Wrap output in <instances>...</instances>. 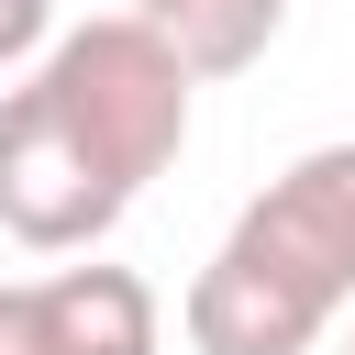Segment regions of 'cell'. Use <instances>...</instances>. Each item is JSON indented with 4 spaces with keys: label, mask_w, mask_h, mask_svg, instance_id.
Returning <instances> with one entry per match:
<instances>
[{
    "label": "cell",
    "mask_w": 355,
    "mask_h": 355,
    "mask_svg": "<svg viewBox=\"0 0 355 355\" xmlns=\"http://www.w3.org/2000/svg\"><path fill=\"white\" fill-rule=\"evenodd\" d=\"M200 78L133 22L100 11L55 33L22 89H0V233L22 255H89L189 144Z\"/></svg>",
    "instance_id": "6da1fadb"
},
{
    "label": "cell",
    "mask_w": 355,
    "mask_h": 355,
    "mask_svg": "<svg viewBox=\"0 0 355 355\" xmlns=\"http://www.w3.org/2000/svg\"><path fill=\"white\" fill-rule=\"evenodd\" d=\"M344 311H355V144H311L200 255L178 333L189 355H311Z\"/></svg>",
    "instance_id": "7a4b0ae2"
},
{
    "label": "cell",
    "mask_w": 355,
    "mask_h": 355,
    "mask_svg": "<svg viewBox=\"0 0 355 355\" xmlns=\"http://www.w3.org/2000/svg\"><path fill=\"white\" fill-rule=\"evenodd\" d=\"M33 344L44 355H155L166 344V311L133 266H55L33 277Z\"/></svg>",
    "instance_id": "3957f363"
},
{
    "label": "cell",
    "mask_w": 355,
    "mask_h": 355,
    "mask_svg": "<svg viewBox=\"0 0 355 355\" xmlns=\"http://www.w3.org/2000/svg\"><path fill=\"white\" fill-rule=\"evenodd\" d=\"M133 22H144L189 78H244V67L277 44L288 0H133Z\"/></svg>",
    "instance_id": "277c9868"
},
{
    "label": "cell",
    "mask_w": 355,
    "mask_h": 355,
    "mask_svg": "<svg viewBox=\"0 0 355 355\" xmlns=\"http://www.w3.org/2000/svg\"><path fill=\"white\" fill-rule=\"evenodd\" d=\"M55 44V0H0V78H22Z\"/></svg>",
    "instance_id": "5b68a950"
},
{
    "label": "cell",
    "mask_w": 355,
    "mask_h": 355,
    "mask_svg": "<svg viewBox=\"0 0 355 355\" xmlns=\"http://www.w3.org/2000/svg\"><path fill=\"white\" fill-rule=\"evenodd\" d=\"M0 355H44L33 344V277H0Z\"/></svg>",
    "instance_id": "8992f818"
},
{
    "label": "cell",
    "mask_w": 355,
    "mask_h": 355,
    "mask_svg": "<svg viewBox=\"0 0 355 355\" xmlns=\"http://www.w3.org/2000/svg\"><path fill=\"white\" fill-rule=\"evenodd\" d=\"M344 355H355V333H344Z\"/></svg>",
    "instance_id": "52a82bcc"
}]
</instances>
